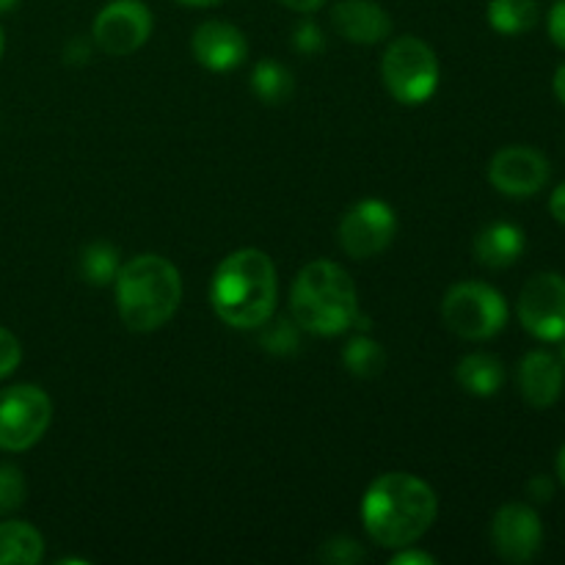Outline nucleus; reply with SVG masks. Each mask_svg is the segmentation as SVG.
Wrapping results in <instances>:
<instances>
[{
  "label": "nucleus",
  "mask_w": 565,
  "mask_h": 565,
  "mask_svg": "<svg viewBox=\"0 0 565 565\" xmlns=\"http://www.w3.org/2000/svg\"><path fill=\"white\" fill-rule=\"evenodd\" d=\"M342 364H345L348 373H353L356 379H375V375L384 373L386 353L379 342L359 334L342 348Z\"/></svg>",
  "instance_id": "22"
},
{
  "label": "nucleus",
  "mask_w": 565,
  "mask_h": 565,
  "mask_svg": "<svg viewBox=\"0 0 565 565\" xmlns=\"http://www.w3.org/2000/svg\"><path fill=\"white\" fill-rule=\"evenodd\" d=\"M290 312L298 329L309 334H345L359 318L356 285L337 263L329 259L309 263L292 281Z\"/></svg>",
  "instance_id": "3"
},
{
  "label": "nucleus",
  "mask_w": 565,
  "mask_h": 565,
  "mask_svg": "<svg viewBox=\"0 0 565 565\" xmlns=\"http://www.w3.org/2000/svg\"><path fill=\"white\" fill-rule=\"evenodd\" d=\"M519 390L533 408L555 406L563 392V364L546 351L527 353L519 364Z\"/></svg>",
  "instance_id": "15"
},
{
  "label": "nucleus",
  "mask_w": 565,
  "mask_h": 565,
  "mask_svg": "<svg viewBox=\"0 0 565 565\" xmlns=\"http://www.w3.org/2000/svg\"><path fill=\"white\" fill-rule=\"evenodd\" d=\"M561 342H563V364H565V337H563V340H561Z\"/></svg>",
  "instance_id": "39"
},
{
  "label": "nucleus",
  "mask_w": 565,
  "mask_h": 565,
  "mask_svg": "<svg viewBox=\"0 0 565 565\" xmlns=\"http://www.w3.org/2000/svg\"><path fill=\"white\" fill-rule=\"evenodd\" d=\"M550 210H552V215H555V218L561 221V224H565V182H563L561 188H557L555 193H552Z\"/></svg>",
  "instance_id": "33"
},
{
  "label": "nucleus",
  "mask_w": 565,
  "mask_h": 565,
  "mask_svg": "<svg viewBox=\"0 0 565 565\" xmlns=\"http://www.w3.org/2000/svg\"><path fill=\"white\" fill-rule=\"evenodd\" d=\"M334 31L356 44H379L390 36L392 20L373 0H342L331 11Z\"/></svg>",
  "instance_id": "14"
},
{
  "label": "nucleus",
  "mask_w": 565,
  "mask_h": 565,
  "mask_svg": "<svg viewBox=\"0 0 565 565\" xmlns=\"http://www.w3.org/2000/svg\"><path fill=\"white\" fill-rule=\"evenodd\" d=\"M524 246H527V241H524V232L516 224L494 221V224L480 230L478 237H475V259L486 265V268L500 270L516 263L522 257Z\"/></svg>",
  "instance_id": "16"
},
{
  "label": "nucleus",
  "mask_w": 565,
  "mask_h": 565,
  "mask_svg": "<svg viewBox=\"0 0 565 565\" xmlns=\"http://www.w3.org/2000/svg\"><path fill=\"white\" fill-rule=\"evenodd\" d=\"M53 403L33 384L0 390V450L22 452L36 445L50 428Z\"/></svg>",
  "instance_id": "7"
},
{
  "label": "nucleus",
  "mask_w": 565,
  "mask_h": 565,
  "mask_svg": "<svg viewBox=\"0 0 565 565\" xmlns=\"http://www.w3.org/2000/svg\"><path fill=\"white\" fill-rule=\"evenodd\" d=\"M252 92L265 105H285L296 92L292 72L279 61H259L252 70Z\"/></svg>",
  "instance_id": "19"
},
{
  "label": "nucleus",
  "mask_w": 565,
  "mask_h": 565,
  "mask_svg": "<svg viewBox=\"0 0 565 565\" xmlns=\"http://www.w3.org/2000/svg\"><path fill=\"white\" fill-rule=\"evenodd\" d=\"M276 298H279L276 265L259 248H237L215 268L210 303L232 329H263L274 318Z\"/></svg>",
  "instance_id": "2"
},
{
  "label": "nucleus",
  "mask_w": 565,
  "mask_h": 565,
  "mask_svg": "<svg viewBox=\"0 0 565 565\" xmlns=\"http://www.w3.org/2000/svg\"><path fill=\"white\" fill-rule=\"evenodd\" d=\"M395 210L381 199H362L340 221V248L353 259H370L395 241Z\"/></svg>",
  "instance_id": "8"
},
{
  "label": "nucleus",
  "mask_w": 565,
  "mask_h": 565,
  "mask_svg": "<svg viewBox=\"0 0 565 565\" xmlns=\"http://www.w3.org/2000/svg\"><path fill=\"white\" fill-rule=\"evenodd\" d=\"M436 491L408 472L381 475L362 500L364 530L384 550H403L423 539L436 522Z\"/></svg>",
  "instance_id": "1"
},
{
  "label": "nucleus",
  "mask_w": 565,
  "mask_h": 565,
  "mask_svg": "<svg viewBox=\"0 0 565 565\" xmlns=\"http://www.w3.org/2000/svg\"><path fill=\"white\" fill-rule=\"evenodd\" d=\"M381 75L397 103L423 105L439 86V58L423 39L401 36L386 47Z\"/></svg>",
  "instance_id": "5"
},
{
  "label": "nucleus",
  "mask_w": 565,
  "mask_h": 565,
  "mask_svg": "<svg viewBox=\"0 0 565 565\" xmlns=\"http://www.w3.org/2000/svg\"><path fill=\"white\" fill-rule=\"evenodd\" d=\"M456 379L469 395L475 397H491L502 390L505 384V367L491 353H469L458 362Z\"/></svg>",
  "instance_id": "17"
},
{
  "label": "nucleus",
  "mask_w": 565,
  "mask_h": 565,
  "mask_svg": "<svg viewBox=\"0 0 565 565\" xmlns=\"http://www.w3.org/2000/svg\"><path fill=\"white\" fill-rule=\"evenodd\" d=\"M489 22L497 33H505V36L527 33L539 22V3L535 0H491Z\"/></svg>",
  "instance_id": "20"
},
{
  "label": "nucleus",
  "mask_w": 565,
  "mask_h": 565,
  "mask_svg": "<svg viewBox=\"0 0 565 565\" xmlns=\"http://www.w3.org/2000/svg\"><path fill=\"white\" fill-rule=\"evenodd\" d=\"M3 47H6V39H3V28H0V55H3Z\"/></svg>",
  "instance_id": "38"
},
{
  "label": "nucleus",
  "mask_w": 565,
  "mask_h": 565,
  "mask_svg": "<svg viewBox=\"0 0 565 565\" xmlns=\"http://www.w3.org/2000/svg\"><path fill=\"white\" fill-rule=\"evenodd\" d=\"M152 33V11L141 0H114L94 20V44L121 58L143 47Z\"/></svg>",
  "instance_id": "10"
},
{
  "label": "nucleus",
  "mask_w": 565,
  "mask_h": 565,
  "mask_svg": "<svg viewBox=\"0 0 565 565\" xmlns=\"http://www.w3.org/2000/svg\"><path fill=\"white\" fill-rule=\"evenodd\" d=\"M22 359V345L9 329H0V379L11 375Z\"/></svg>",
  "instance_id": "27"
},
{
  "label": "nucleus",
  "mask_w": 565,
  "mask_h": 565,
  "mask_svg": "<svg viewBox=\"0 0 565 565\" xmlns=\"http://www.w3.org/2000/svg\"><path fill=\"white\" fill-rule=\"evenodd\" d=\"M555 94H557V99L565 105V64L555 72Z\"/></svg>",
  "instance_id": "34"
},
{
  "label": "nucleus",
  "mask_w": 565,
  "mask_h": 565,
  "mask_svg": "<svg viewBox=\"0 0 565 565\" xmlns=\"http://www.w3.org/2000/svg\"><path fill=\"white\" fill-rule=\"evenodd\" d=\"M527 491H530V497H533L535 502H550V497H552V480L544 478V475H539V478L530 480Z\"/></svg>",
  "instance_id": "31"
},
{
  "label": "nucleus",
  "mask_w": 565,
  "mask_h": 565,
  "mask_svg": "<svg viewBox=\"0 0 565 565\" xmlns=\"http://www.w3.org/2000/svg\"><path fill=\"white\" fill-rule=\"evenodd\" d=\"M182 301L180 270L160 254H138L116 276V307L121 323L147 334L174 318Z\"/></svg>",
  "instance_id": "4"
},
{
  "label": "nucleus",
  "mask_w": 565,
  "mask_h": 565,
  "mask_svg": "<svg viewBox=\"0 0 565 565\" xmlns=\"http://www.w3.org/2000/svg\"><path fill=\"white\" fill-rule=\"evenodd\" d=\"M119 252L110 243H92V246L83 248L81 254V276L83 281H88L92 287H105L110 281H116L119 276Z\"/></svg>",
  "instance_id": "21"
},
{
  "label": "nucleus",
  "mask_w": 565,
  "mask_h": 565,
  "mask_svg": "<svg viewBox=\"0 0 565 565\" xmlns=\"http://www.w3.org/2000/svg\"><path fill=\"white\" fill-rule=\"evenodd\" d=\"M17 3H20V0H0V14H9Z\"/></svg>",
  "instance_id": "36"
},
{
  "label": "nucleus",
  "mask_w": 565,
  "mask_h": 565,
  "mask_svg": "<svg viewBox=\"0 0 565 565\" xmlns=\"http://www.w3.org/2000/svg\"><path fill=\"white\" fill-rule=\"evenodd\" d=\"M557 478H561V483L565 486V447L561 450V456H557Z\"/></svg>",
  "instance_id": "35"
},
{
  "label": "nucleus",
  "mask_w": 565,
  "mask_h": 565,
  "mask_svg": "<svg viewBox=\"0 0 565 565\" xmlns=\"http://www.w3.org/2000/svg\"><path fill=\"white\" fill-rule=\"evenodd\" d=\"M180 3H185V6H215V3H221V0H180Z\"/></svg>",
  "instance_id": "37"
},
{
  "label": "nucleus",
  "mask_w": 565,
  "mask_h": 565,
  "mask_svg": "<svg viewBox=\"0 0 565 565\" xmlns=\"http://www.w3.org/2000/svg\"><path fill=\"white\" fill-rule=\"evenodd\" d=\"M491 544L497 555L508 563H530L544 544V527L539 513L524 502H511L494 513Z\"/></svg>",
  "instance_id": "11"
},
{
  "label": "nucleus",
  "mask_w": 565,
  "mask_h": 565,
  "mask_svg": "<svg viewBox=\"0 0 565 565\" xmlns=\"http://www.w3.org/2000/svg\"><path fill=\"white\" fill-rule=\"evenodd\" d=\"M489 180L505 196H533L550 180V160L530 147H505L491 158Z\"/></svg>",
  "instance_id": "12"
},
{
  "label": "nucleus",
  "mask_w": 565,
  "mask_h": 565,
  "mask_svg": "<svg viewBox=\"0 0 565 565\" xmlns=\"http://www.w3.org/2000/svg\"><path fill=\"white\" fill-rule=\"evenodd\" d=\"M441 318L452 334L463 340H491L508 323V303L483 281H461L447 290L441 301Z\"/></svg>",
  "instance_id": "6"
},
{
  "label": "nucleus",
  "mask_w": 565,
  "mask_h": 565,
  "mask_svg": "<svg viewBox=\"0 0 565 565\" xmlns=\"http://www.w3.org/2000/svg\"><path fill=\"white\" fill-rule=\"evenodd\" d=\"M88 58H92V47L83 39H72L70 47H66V61L70 64H86Z\"/></svg>",
  "instance_id": "30"
},
{
  "label": "nucleus",
  "mask_w": 565,
  "mask_h": 565,
  "mask_svg": "<svg viewBox=\"0 0 565 565\" xmlns=\"http://www.w3.org/2000/svg\"><path fill=\"white\" fill-rule=\"evenodd\" d=\"M323 44H326L323 31H320V28L315 25L312 20L298 22V28L292 31V47H296L298 53L315 55V53H320V50H323Z\"/></svg>",
  "instance_id": "26"
},
{
  "label": "nucleus",
  "mask_w": 565,
  "mask_h": 565,
  "mask_svg": "<svg viewBox=\"0 0 565 565\" xmlns=\"http://www.w3.org/2000/svg\"><path fill=\"white\" fill-rule=\"evenodd\" d=\"M25 497H28V486H25V478H22V472L14 467V463H3V467H0V516L14 513L17 508L25 502Z\"/></svg>",
  "instance_id": "23"
},
{
  "label": "nucleus",
  "mask_w": 565,
  "mask_h": 565,
  "mask_svg": "<svg viewBox=\"0 0 565 565\" xmlns=\"http://www.w3.org/2000/svg\"><path fill=\"white\" fill-rule=\"evenodd\" d=\"M519 320L533 337L561 342L565 337V279L561 274H539L519 296Z\"/></svg>",
  "instance_id": "9"
},
{
  "label": "nucleus",
  "mask_w": 565,
  "mask_h": 565,
  "mask_svg": "<svg viewBox=\"0 0 565 565\" xmlns=\"http://www.w3.org/2000/svg\"><path fill=\"white\" fill-rule=\"evenodd\" d=\"M550 36H552V42L557 44V47L565 50V0H561V3H555V9H552V14H550Z\"/></svg>",
  "instance_id": "28"
},
{
  "label": "nucleus",
  "mask_w": 565,
  "mask_h": 565,
  "mask_svg": "<svg viewBox=\"0 0 565 565\" xmlns=\"http://www.w3.org/2000/svg\"><path fill=\"white\" fill-rule=\"evenodd\" d=\"M390 563L392 565H436V557L428 555V552L408 550V546H403V552H397Z\"/></svg>",
  "instance_id": "29"
},
{
  "label": "nucleus",
  "mask_w": 565,
  "mask_h": 565,
  "mask_svg": "<svg viewBox=\"0 0 565 565\" xmlns=\"http://www.w3.org/2000/svg\"><path fill=\"white\" fill-rule=\"evenodd\" d=\"M44 557V539L28 522H0V565H33Z\"/></svg>",
  "instance_id": "18"
},
{
  "label": "nucleus",
  "mask_w": 565,
  "mask_h": 565,
  "mask_svg": "<svg viewBox=\"0 0 565 565\" xmlns=\"http://www.w3.org/2000/svg\"><path fill=\"white\" fill-rule=\"evenodd\" d=\"M279 3L292 11H301V14H312V11H318L326 0H279Z\"/></svg>",
  "instance_id": "32"
},
{
  "label": "nucleus",
  "mask_w": 565,
  "mask_h": 565,
  "mask_svg": "<svg viewBox=\"0 0 565 565\" xmlns=\"http://www.w3.org/2000/svg\"><path fill=\"white\" fill-rule=\"evenodd\" d=\"M296 320H276L263 337V345L268 348L270 353H292L298 348V331Z\"/></svg>",
  "instance_id": "25"
},
{
  "label": "nucleus",
  "mask_w": 565,
  "mask_h": 565,
  "mask_svg": "<svg viewBox=\"0 0 565 565\" xmlns=\"http://www.w3.org/2000/svg\"><path fill=\"white\" fill-rule=\"evenodd\" d=\"M318 557L323 563H331V565H356L364 561V550L359 541L340 535V539L326 541V544L320 546Z\"/></svg>",
  "instance_id": "24"
},
{
  "label": "nucleus",
  "mask_w": 565,
  "mask_h": 565,
  "mask_svg": "<svg viewBox=\"0 0 565 565\" xmlns=\"http://www.w3.org/2000/svg\"><path fill=\"white\" fill-rule=\"evenodd\" d=\"M193 58L210 72H232L241 66L248 55V42L241 28L230 22L210 20L196 28L191 39Z\"/></svg>",
  "instance_id": "13"
}]
</instances>
